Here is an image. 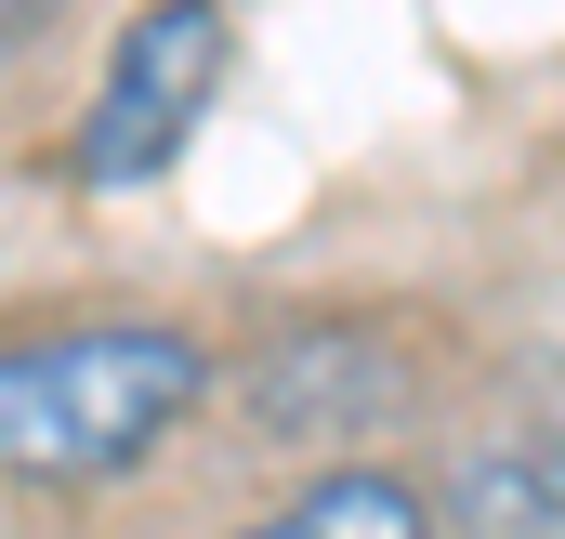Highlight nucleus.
I'll use <instances>...</instances> for the list:
<instances>
[{"label": "nucleus", "instance_id": "2", "mask_svg": "<svg viewBox=\"0 0 565 539\" xmlns=\"http://www.w3.org/2000/svg\"><path fill=\"white\" fill-rule=\"evenodd\" d=\"M224 66H237V13H224V0H145L132 27H119V53H106L93 119H79V184H145V171H171L184 133L211 119Z\"/></svg>", "mask_w": 565, "mask_h": 539}, {"label": "nucleus", "instance_id": "5", "mask_svg": "<svg viewBox=\"0 0 565 539\" xmlns=\"http://www.w3.org/2000/svg\"><path fill=\"white\" fill-rule=\"evenodd\" d=\"M237 539H434V487L382 474V461H342V474H316L302 500H277L264 527H237Z\"/></svg>", "mask_w": 565, "mask_h": 539}, {"label": "nucleus", "instance_id": "4", "mask_svg": "<svg viewBox=\"0 0 565 539\" xmlns=\"http://www.w3.org/2000/svg\"><path fill=\"white\" fill-rule=\"evenodd\" d=\"M447 527L460 539H565V421L473 447L447 474Z\"/></svg>", "mask_w": 565, "mask_h": 539}, {"label": "nucleus", "instance_id": "1", "mask_svg": "<svg viewBox=\"0 0 565 539\" xmlns=\"http://www.w3.org/2000/svg\"><path fill=\"white\" fill-rule=\"evenodd\" d=\"M198 395H211V342L171 316L13 329L0 342V474H26V487L132 474L171 421H198Z\"/></svg>", "mask_w": 565, "mask_h": 539}, {"label": "nucleus", "instance_id": "3", "mask_svg": "<svg viewBox=\"0 0 565 539\" xmlns=\"http://www.w3.org/2000/svg\"><path fill=\"white\" fill-rule=\"evenodd\" d=\"M250 408H264V434H355V421H395V408H408V369H395L355 316H302V329L264 342Z\"/></svg>", "mask_w": 565, "mask_h": 539}]
</instances>
